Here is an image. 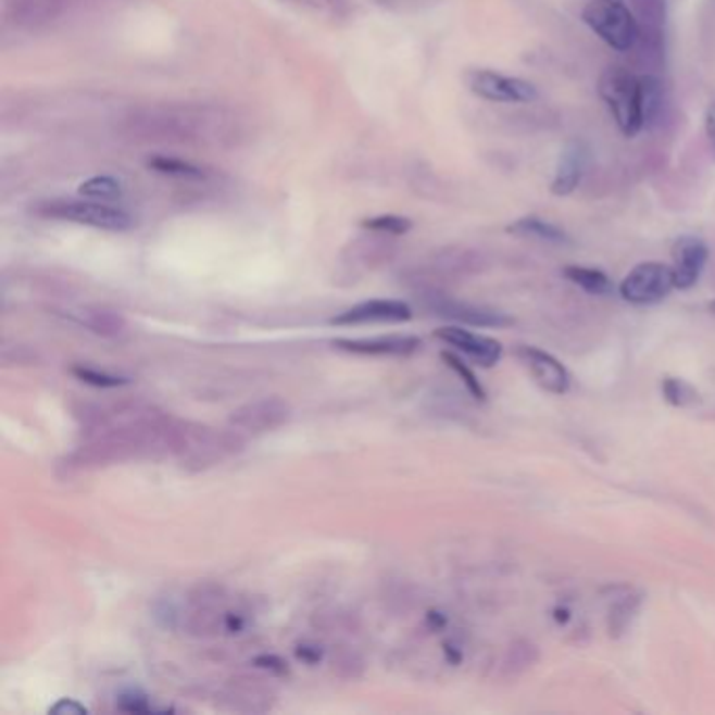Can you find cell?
<instances>
[{"label": "cell", "instance_id": "cb8c5ba5", "mask_svg": "<svg viewBox=\"0 0 715 715\" xmlns=\"http://www.w3.org/2000/svg\"><path fill=\"white\" fill-rule=\"evenodd\" d=\"M361 225H363L365 231L387 234V236H392V238L405 236L414 227V223L407 216H399V214H378V216L365 218Z\"/></svg>", "mask_w": 715, "mask_h": 715}, {"label": "cell", "instance_id": "d6986e66", "mask_svg": "<svg viewBox=\"0 0 715 715\" xmlns=\"http://www.w3.org/2000/svg\"><path fill=\"white\" fill-rule=\"evenodd\" d=\"M148 166L153 173L164 175V177H173V179L209 180L212 177L209 168H204L200 164H193L189 160H183V158H171V155L150 158Z\"/></svg>", "mask_w": 715, "mask_h": 715}, {"label": "cell", "instance_id": "4dcf8cb0", "mask_svg": "<svg viewBox=\"0 0 715 715\" xmlns=\"http://www.w3.org/2000/svg\"><path fill=\"white\" fill-rule=\"evenodd\" d=\"M302 2L313 4V7L328 9V11L336 13V15H342V13H347V9H349V2H347V0H302Z\"/></svg>", "mask_w": 715, "mask_h": 715}, {"label": "cell", "instance_id": "d6a6232c", "mask_svg": "<svg viewBox=\"0 0 715 715\" xmlns=\"http://www.w3.org/2000/svg\"><path fill=\"white\" fill-rule=\"evenodd\" d=\"M297 656L302 658V661H306V663H317L322 658V653L317 649H313V647H299Z\"/></svg>", "mask_w": 715, "mask_h": 715}, {"label": "cell", "instance_id": "6da1fadb", "mask_svg": "<svg viewBox=\"0 0 715 715\" xmlns=\"http://www.w3.org/2000/svg\"><path fill=\"white\" fill-rule=\"evenodd\" d=\"M118 133L139 146L234 148L246 135V122L223 103L164 101L128 110L118 120Z\"/></svg>", "mask_w": 715, "mask_h": 715}, {"label": "cell", "instance_id": "9c48e42d", "mask_svg": "<svg viewBox=\"0 0 715 715\" xmlns=\"http://www.w3.org/2000/svg\"><path fill=\"white\" fill-rule=\"evenodd\" d=\"M426 306L443 319H451V322H457L464 326H475V328H507L514 324V319L507 317L506 313H502V311L449 299L439 292H430L426 297Z\"/></svg>", "mask_w": 715, "mask_h": 715}, {"label": "cell", "instance_id": "8992f818", "mask_svg": "<svg viewBox=\"0 0 715 715\" xmlns=\"http://www.w3.org/2000/svg\"><path fill=\"white\" fill-rule=\"evenodd\" d=\"M674 290H676L674 268L656 261L636 265L619 284V297L636 306L656 304L667 299Z\"/></svg>", "mask_w": 715, "mask_h": 715}, {"label": "cell", "instance_id": "2e32d148", "mask_svg": "<svg viewBox=\"0 0 715 715\" xmlns=\"http://www.w3.org/2000/svg\"><path fill=\"white\" fill-rule=\"evenodd\" d=\"M336 349L355 353V355H372V358H407L414 355L422 347V340L416 336H380L369 340H336Z\"/></svg>", "mask_w": 715, "mask_h": 715}, {"label": "cell", "instance_id": "ffe728a7", "mask_svg": "<svg viewBox=\"0 0 715 715\" xmlns=\"http://www.w3.org/2000/svg\"><path fill=\"white\" fill-rule=\"evenodd\" d=\"M76 322L103 338H120L126 331V322L108 309H85L76 315Z\"/></svg>", "mask_w": 715, "mask_h": 715}, {"label": "cell", "instance_id": "4fadbf2b", "mask_svg": "<svg viewBox=\"0 0 715 715\" xmlns=\"http://www.w3.org/2000/svg\"><path fill=\"white\" fill-rule=\"evenodd\" d=\"M410 304L401 300H367L331 319L334 326H365V324H403L412 319Z\"/></svg>", "mask_w": 715, "mask_h": 715}, {"label": "cell", "instance_id": "f546056e", "mask_svg": "<svg viewBox=\"0 0 715 715\" xmlns=\"http://www.w3.org/2000/svg\"><path fill=\"white\" fill-rule=\"evenodd\" d=\"M89 710L80 703H76L74 699H61L58 705L51 707V714H87Z\"/></svg>", "mask_w": 715, "mask_h": 715}, {"label": "cell", "instance_id": "7402d4cb", "mask_svg": "<svg viewBox=\"0 0 715 715\" xmlns=\"http://www.w3.org/2000/svg\"><path fill=\"white\" fill-rule=\"evenodd\" d=\"M642 116H644V128H651L655 124L661 108H663V87L661 80L653 74H642Z\"/></svg>", "mask_w": 715, "mask_h": 715}, {"label": "cell", "instance_id": "44dd1931", "mask_svg": "<svg viewBox=\"0 0 715 715\" xmlns=\"http://www.w3.org/2000/svg\"><path fill=\"white\" fill-rule=\"evenodd\" d=\"M563 273L570 284L579 286L584 292H588L592 297H609L615 288L611 277L600 268L568 265L563 268Z\"/></svg>", "mask_w": 715, "mask_h": 715}, {"label": "cell", "instance_id": "603a6c76", "mask_svg": "<svg viewBox=\"0 0 715 715\" xmlns=\"http://www.w3.org/2000/svg\"><path fill=\"white\" fill-rule=\"evenodd\" d=\"M122 191H124L122 183L108 175L90 177L80 185V196L90 198V200H99V202H112V204L118 202Z\"/></svg>", "mask_w": 715, "mask_h": 715}, {"label": "cell", "instance_id": "7a4b0ae2", "mask_svg": "<svg viewBox=\"0 0 715 715\" xmlns=\"http://www.w3.org/2000/svg\"><path fill=\"white\" fill-rule=\"evenodd\" d=\"M32 212L45 221L74 223L83 227H92L101 231H128L135 225V218L124 209L112 202H99L90 198H51L38 202Z\"/></svg>", "mask_w": 715, "mask_h": 715}, {"label": "cell", "instance_id": "7c38bea8", "mask_svg": "<svg viewBox=\"0 0 715 715\" xmlns=\"http://www.w3.org/2000/svg\"><path fill=\"white\" fill-rule=\"evenodd\" d=\"M674 259V277H676V290H690L701 279L705 265L710 261V248L701 238L694 236H682L674 241L672 248Z\"/></svg>", "mask_w": 715, "mask_h": 715}, {"label": "cell", "instance_id": "484cf974", "mask_svg": "<svg viewBox=\"0 0 715 715\" xmlns=\"http://www.w3.org/2000/svg\"><path fill=\"white\" fill-rule=\"evenodd\" d=\"M661 390H663L665 401L674 407H688L699 401V394L694 392V388L686 385L685 380H680V378L667 376L661 385Z\"/></svg>", "mask_w": 715, "mask_h": 715}, {"label": "cell", "instance_id": "ba28073f", "mask_svg": "<svg viewBox=\"0 0 715 715\" xmlns=\"http://www.w3.org/2000/svg\"><path fill=\"white\" fill-rule=\"evenodd\" d=\"M290 417H292V407L288 401L279 397H265L238 407L229 417V426L238 432L263 435L281 428L284 424L290 422Z\"/></svg>", "mask_w": 715, "mask_h": 715}, {"label": "cell", "instance_id": "3957f363", "mask_svg": "<svg viewBox=\"0 0 715 715\" xmlns=\"http://www.w3.org/2000/svg\"><path fill=\"white\" fill-rule=\"evenodd\" d=\"M598 95L609 108L617 128L626 137H636L644 130L642 116V83L622 65H611L600 74Z\"/></svg>", "mask_w": 715, "mask_h": 715}, {"label": "cell", "instance_id": "e0dca14e", "mask_svg": "<svg viewBox=\"0 0 715 715\" xmlns=\"http://www.w3.org/2000/svg\"><path fill=\"white\" fill-rule=\"evenodd\" d=\"M634 15L640 24V40L656 53L663 47L665 28V0H634Z\"/></svg>", "mask_w": 715, "mask_h": 715}, {"label": "cell", "instance_id": "30bf717a", "mask_svg": "<svg viewBox=\"0 0 715 715\" xmlns=\"http://www.w3.org/2000/svg\"><path fill=\"white\" fill-rule=\"evenodd\" d=\"M435 336L443 340L451 349L464 353L466 358L473 359L482 367H493L500 363L504 355V347L500 340L491 336L475 334L471 329L460 328V326H448V328L437 329Z\"/></svg>", "mask_w": 715, "mask_h": 715}, {"label": "cell", "instance_id": "52a82bcc", "mask_svg": "<svg viewBox=\"0 0 715 715\" xmlns=\"http://www.w3.org/2000/svg\"><path fill=\"white\" fill-rule=\"evenodd\" d=\"M464 80L468 90L475 92L478 99L491 103H534L539 97L534 83L485 67L468 70Z\"/></svg>", "mask_w": 715, "mask_h": 715}, {"label": "cell", "instance_id": "5b68a950", "mask_svg": "<svg viewBox=\"0 0 715 715\" xmlns=\"http://www.w3.org/2000/svg\"><path fill=\"white\" fill-rule=\"evenodd\" d=\"M85 0H2L4 24L22 32L53 28Z\"/></svg>", "mask_w": 715, "mask_h": 715}, {"label": "cell", "instance_id": "f1b7e54d", "mask_svg": "<svg viewBox=\"0 0 715 715\" xmlns=\"http://www.w3.org/2000/svg\"><path fill=\"white\" fill-rule=\"evenodd\" d=\"M254 663H256L259 667H263V669H268V672H273V674H279V676L288 672V663H286V661H284L281 656L261 655L254 658Z\"/></svg>", "mask_w": 715, "mask_h": 715}, {"label": "cell", "instance_id": "9a60e30c", "mask_svg": "<svg viewBox=\"0 0 715 715\" xmlns=\"http://www.w3.org/2000/svg\"><path fill=\"white\" fill-rule=\"evenodd\" d=\"M588 162H590L588 146L579 139L568 141L561 151L556 171H554V179L550 183V191L559 198L570 196L584 179Z\"/></svg>", "mask_w": 715, "mask_h": 715}, {"label": "cell", "instance_id": "4316f807", "mask_svg": "<svg viewBox=\"0 0 715 715\" xmlns=\"http://www.w3.org/2000/svg\"><path fill=\"white\" fill-rule=\"evenodd\" d=\"M72 374L80 382L95 388H120L128 385V380L122 378V376H114V374H108V372H99V369L87 367V365H74L72 367Z\"/></svg>", "mask_w": 715, "mask_h": 715}, {"label": "cell", "instance_id": "8fae6325", "mask_svg": "<svg viewBox=\"0 0 715 715\" xmlns=\"http://www.w3.org/2000/svg\"><path fill=\"white\" fill-rule=\"evenodd\" d=\"M516 358L523 361V365L529 369L534 380L545 392H552V394H566L568 392L570 374L554 355H550L548 351H541L537 347L520 344L516 349Z\"/></svg>", "mask_w": 715, "mask_h": 715}, {"label": "cell", "instance_id": "5bb4252c", "mask_svg": "<svg viewBox=\"0 0 715 715\" xmlns=\"http://www.w3.org/2000/svg\"><path fill=\"white\" fill-rule=\"evenodd\" d=\"M392 256H394V238L387 234L367 231V236L353 239L344 248L342 263L355 271H367L385 265Z\"/></svg>", "mask_w": 715, "mask_h": 715}, {"label": "cell", "instance_id": "d4e9b609", "mask_svg": "<svg viewBox=\"0 0 715 715\" xmlns=\"http://www.w3.org/2000/svg\"><path fill=\"white\" fill-rule=\"evenodd\" d=\"M441 359L448 363L449 369H453L457 374V378L462 380V385L471 392V397H475L477 401H485L487 399V390L480 385L477 374L462 359L457 358L455 353H451V351H443Z\"/></svg>", "mask_w": 715, "mask_h": 715}, {"label": "cell", "instance_id": "1f68e13d", "mask_svg": "<svg viewBox=\"0 0 715 715\" xmlns=\"http://www.w3.org/2000/svg\"><path fill=\"white\" fill-rule=\"evenodd\" d=\"M705 133L710 137V143L715 151V103H712L705 112Z\"/></svg>", "mask_w": 715, "mask_h": 715}, {"label": "cell", "instance_id": "ac0fdd59", "mask_svg": "<svg viewBox=\"0 0 715 715\" xmlns=\"http://www.w3.org/2000/svg\"><path fill=\"white\" fill-rule=\"evenodd\" d=\"M507 234L510 236H518V238H534L539 239V241H545V243H570V238L566 234L563 227L541 218V216H536V214H529V216H523L514 223H510L506 227Z\"/></svg>", "mask_w": 715, "mask_h": 715}, {"label": "cell", "instance_id": "83f0119b", "mask_svg": "<svg viewBox=\"0 0 715 715\" xmlns=\"http://www.w3.org/2000/svg\"><path fill=\"white\" fill-rule=\"evenodd\" d=\"M118 710L128 714H148L153 712L150 699L139 690H128L118 697Z\"/></svg>", "mask_w": 715, "mask_h": 715}, {"label": "cell", "instance_id": "e575fe53", "mask_svg": "<svg viewBox=\"0 0 715 715\" xmlns=\"http://www.w3.org/2000/svg\"><path fill=\"white\" fill-rule=\"evenodd\" d=\"M710 311H712V313L715 315V300L712 302V304H710Z\"/></svg>", "mask_w": 715, "mask_h": 715}, {"label": "cell", "instance_id": "836d02e7", "mask_svg": "<svg viewBox=\"0 0 715 715\" xmlns=\"http://www.w3.org/2000/svg\"><path fill=\"white\" fill-rule=\"evenodd\" d=\"M446 655H448L449 663H453V665L462 661V655H460V653H457L453 647H449V644H446Z\"/></svg>", "mask_w": 715, "mask_h": 715}, {"label": "cell", "instance_id": "277c9868", "mask_svg": "<svg viewBox=\"0 0 715 715\" xmlns=\"http://www.w3.org/2000/svg\"><path fill=\"white\" fill-rule=\"evenodd\" d=\"M584 24L617 53L638 47L640 24L624 0H592L581 13Z\"/></svg>", "mask_w": 715, "mask_h": 715}]
</instances>
